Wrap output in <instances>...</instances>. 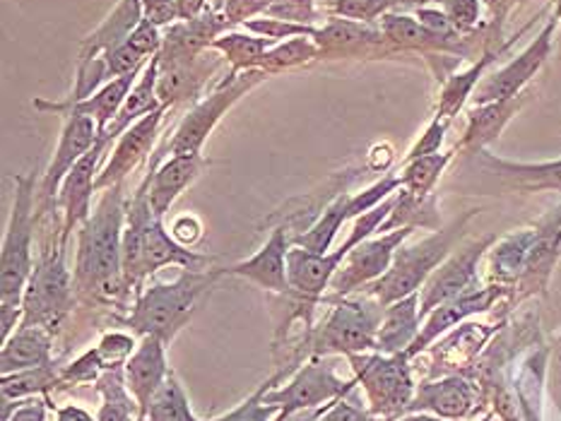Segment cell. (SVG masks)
<instances>
[{
  "label": "cell",
  "instance_id": "cell-1",
  "mask_svg": "<svg viewBox=\"0 0 561 421\" xmlns=\"http://www.w3.org/2000/svg\"><path fill=\"white\" fill-rule=\"evenodd\" d=\"M124 184L104 190L90 220L80 226L72 282L80 294L114 299L126 289L124 277Z\"/></svg>",
  "mask_w": 561,
  "mask_h": 421
},
{
  "label": "cell",
  "instance_id": "cell-2",
  "mask_svg": "<svg viewBox=\"0 0 561 421\" xmlns=\"http://www.w3.org/2000/svg\"><path fill=\"white\" fill-rule=\"evenodd\" d=\"M150 174L145 176L136 198L126 208V229H124V277L126 284H140L148 277L167 265H179L186 270H203L210 258L198 256L195 250L181 246L179 241L167 232L160 217L154 214L150 204Z\"/></svg>",
  "mask_w": 561,
  "mask_h": 421
},
{
  "label": "cell",
  "instance_id": "cell-3",
  "mask_svg": "<svg viewBox=\"0 0 561 421\" xmlns=\"http://www.w3.org/2000/svg\"><path fill=\"white\" fill-rule=\"evenodd\" d=\"M217 277V272L186 270L174 282L150 286L148 292L140 294L136 308L128 316V328L142 337H160L164 344H169L181 328H186L201 296L213 286Z\"/></svg>",
  "mask_w": 561,
  "mask_h": 421
},
{
  "label": "cell",
  "instance_id": "cell-4",
  "mask_svg": "<svg viewBox=\"0 0 561 421\" xmlns=\"http://www.w3.org/2000/svg\"><path fill=\"white\" fill-rule=\"evenodd\" d=\"M472 214L474 212H468L462 220L444 229V232L426 236L424 241H417L414 246H405V248L400 246L393 262H390L388 272L381 277V280L369 284L367 294H371L381 306H390L410 294H417L420 286L426 284V280L434 274L438 265H442L448 258V253L454 250V244L462 234V229H466V224L470 222Z\"/></svg>",
  "mask_w": 561,
  "mask_h": 421
},
{
  "label": "cell",
  "instance_id": "cell-5",
  "mask_svg": "<svg viewBox=\"0 0 561 421\" xmlns=\"http://www.w3.org/2000/svg\"><path fill=\"white\" fill-rule=\"evenodd\" d=\"M36 184L32 176H15V198H12L10 222L0 250V304L22 306L24 289L34 272L32 236Z\"/></svg>",
  "mask_w": 561,
  "mask_h": 421
},
{
  "label": "cell",
  "instance_id": "cell-6",
  "mask_svg": "<svg viewBox=\"0 0 561 421\" xmlns=\"http://www.w3.org/2000/svg\"><path fill=\"white\" fill-rule=\"evenodd\" d=\"M386 306L367 294L362 299H343L331 316L309 340L313 354H364L376 349V335L381 328Z\"/></svg>",
  "mask_w": 561,
  "mask_h": 421
},
{
  "label": "cell",
  "instance_id": "cell-7",
  "mask_svg": "<svg viewBox=\"0 0 561 421\" xmlns=\"http://www.w3.org/2000/svg\"><path fill=\"white\" fill-rule=\"evenodd\" d=\"M267 72L255 68V70H243V72H229V75L217 84V90L195 104L191 112L181 120L172 142L167 144L169 154H203V144L210 138L215 126L222 120V116L234 106L241 96H247L253 87H259L265 82Z\"/></svg>",
  "mask_w": 561,
  "mask_h": 421
},
{
  "label": "cell",
  "instance_id": "cell-8",
  "mask_svg": "<svg viewBox=\"0 0 561 421\" xmlns=\"http://www.w3.org/2000/svg\"><path fill=\"white\" fill-rule=\"evenodd\" d=\"M72 289H76V282L66 265V246L58 244L46 250L42 260L34 265L22 296L24 320L20 325H39V328L54 330L70 311Z\"/></svg>",
  "mask_w": 561,
  "mask_h": 421
},
{
  "label": "cell",
  "instance_id": "cell-9",
  "mask_svg": "<svg viewBox=\"0 0 561 421\" xmlns=\"http://www.w3.org/2000/svg\"><path fill=\"white\" fill-rule=\"evenodd\" d=\"M357 381L343 383L335 376V364L331 361H311L304 366L295 378H291L285 388L267 390L263 402L277 407L275 421H287L297 412H307L313 407H323L325 402H333L337 397L352 393Z\"/></svg>",
  "mask_w": 561,
  "mask_h": 421
},
{
  "label": "cell",
  "instance_id": "cell-10",
  "mask_svg": "<svg viewBox=\"0 0 561 421\" xmlns=\"http://www.w3.org/2000/svg\"><path fill=\"white\" fill-rule=\"evenodd\" d=\"M357 381L367 390L374 414H396L412 402V378L405 354H350Z\"/></svg>",
  "mask_w": 561,
  "mask_h": 421
},
{
  "label": "cell",
  "instance_id": "cell-11",
  "mask_svg": "<svg viewBox=\"0 0 561 421\" xmlns=\"http://www.w3.org/2000/svg\"><path fill=\"white\" fill-rule=\"evenodd\" d=\"M559 27V22L554 15L545 22L542 32L535 36V39L523 48V51L506 63L504 68L494 70L492 75H486L480 87L472 94V104H490V102H504V100H516V96L523 94V90L528 87V82L538 75L542 66L547 63V58L552 56L554 48V32Z\"/></svg>",
  "mask_w": 561,
  "mask_h": 421
},
{
  "label": "cell",
  "instance_id": "cell-12",
  "mask_svg": "<svg viewBox=\"0 0 561 421\" xmlns=\"http://www.w3.org/2000/svg\"><path fill=\"white\" fill-rule=\"evenodd\" d=\"M412 232L414 226H400L381 238H367L357 248H352L331 282L335 299H343L364 284L381 280L390 262H393L398 248L405 244Z\"/></svg>",
  "mask_w": 561,
  "mask_h": 421
},
{
  "label": "cell",
  "instance_id": "cell-13",
  "mask_svg": "<svg viewBox=\"0 0 561 421\" xmlns=\"http://www.w3.org/2000/svg\"><path fill=\"white\" fill-rule=\"evenodd\" d=\"M381 24V32L390 46L396 48L398 54L402 51H414L424 56H454V58H468L474 51V39L478 34L470 36H442L432 30H426L424 24L414 15H402V12H386V15L378 20Z\"/></svg>",
  "mask_w": 561,
  "mask_h": 421
},
{
  "label": "cell",
  "instance_id": "cell-14",
  "mask_svg": "<svg viewBox=\"0 0 561 421\" xmlns=\"http://www.w3.org/2000/svg\"><path fill=\"white\" fill-rule=\"evenodd\" d=\"M100 138L102 132L90 116H68L64 132H60L58 138L56 152L51 156V164L46 166L39 192H36L42 214L48 212V204L56 202L60 184H64V178L70 174V168L100 142Z\"/></svg>",
  "mask_w": 561,
  "mask_h": 421
},
{
  "label": "cell",
  "instance_id": "cell-15",
  "mask_svg": "<svg viewBox=\"0 0 561 421\" xmlns=\"http://www.w3.org/2000/svg\"><path fill=\"white\" fill-rule=\"evenodd\" d=\"M112 140L100 138V142L82 156V160L70 168L58 190V204L64 210V226H60V244L68 246L70 234L78 226L90 220L92 214V192L96 190V176H100V164L108 150Z\"/></svg>",
  "mask_w": 561,
  "mask_h": 421
},
{
  "label": "cell",
  "instance_id": "cell-16",
  "mask_svg": "<svg viewBox=\"0 0 561 421\" xmlns=\"http://www.w3.org/2000/svg\"><path fill=\"white\" fill-rule=\"evenodd\" d=\"M313 42L319 46L321 58H390L398 51L390 42L386 39V34L381 27H371V24L364 22H352L343 17H333L331 22H325L323 27H316Z\"/></svg>",
  "mask_w": 561,
  "mask_h": 421
},
{
  "label": "cell",
  "instance_id": "cell-17",
  "mask_svg": "<svg viewBox=\"0 0 561 421\" xmlns=\"http://www.w3.org/2000/svg\"><path fill=\"white\" fill-rule=\"evenodd\" d=\"M492 241H494L492 236L474 241V244L454 253L448 260L438 265L422 289V296H420L422 320L424 316H430L434 308L446 304V301L456 299L462 292L472 289L474 280H478V262L484 256V250L492 246Z\"/></svg>",
  "mask_w": 561,
  "mask_h": 421
},
{
  "label": "cell",
  "instance_id": "cell-18",
  "mask_svg": "<svg viewBox=\"0 0 561 421\" xmlns=\"http://www.w3.org/2000/svg\"><path fill=\"white\" fill-rule=\"evenodd\" d=\"M164 112L167 106H160L157 112L142 116L116 140L112 160L104 164L100 176H96V190H106L112 186L124 184L133 168H136L145 156L152 152V144L157 140V132H160Z\"/></svg>",
  "mask_w": 561,
  "mask_h": 421
},
{
  "label": "cell",
  "instance_id": "cell-19",
  "mask_svg": "<svg viewBox=\"0 0 561 421\" xmlns=\"http://www.w3.org/2000/svg\"><path fill=\"white\" fill-rule=\"evenodd\" d=\"M167 344L160 340V337L148 335L142 337V342L138 344L136 352L124 364L126 373V385L133 395V400L138 405V421L148 419L152 397L157 390L162 388V383L172 371L167 366Z\"/></svg>",
  "mask_w": 561,
  "mask_h": 421
},
{
  "label": "cell",
  "instance_id": "cell-20",
  "mask_svg": "<svg viewBox=\"0 0 561 421\" xmlns=\"http://www.w3.org/2000/svg\"><path fill=\"white\" fill-rule=\"evenodd\" d=\"M287 253H289L287 229L277 226L255 256H251L249 260L229 265L225 270H217V274L243 277V280L267 289V292L289 294L291 286L287 277Z\"/></svg>",
  "mask_w": 561,
  "mask_h": 421
},
{
  "label": "cell",
  "instance_id": "cell-21",
  "mask_svg": "<svg viewBox=\"0 0 561 421\" xmlns=\"http://www.w3.org/2000/svg\"><path fill=\"white\" fill-rule=\"evenodd\" d=\"M504 294V286H486V289H468L460 296L446 301L438 308H434L430 316H426V323L422 325V330L417 335V340L410 344V349L405 352L408 359H412L414 354L424 352L438 335H444L446 330L456 328L458 323L466 320L472 313H480L492 308L494 301Z\"/></svg>",
  "mask_w": 561,
  "mask_h": 421
},
{
  "label": "cell",
  "instance_id": "cell-22",
  "mask_svg": "<svg viewBox=\"0 0 561 421\" xmlns=\"http://www.w3.org/2000/svg\"><path fill=\"white\" fill-rule=\"evenodd\" d=\"M142 70L136 72H128L124 78H116L112 82H106L102 90H96L92 96L82 102H64V104H54V102H44V100H36L34 106L39 108V112H56V114H66L68 116H90L96 128L104 136L106 128L112 126V120L118 116L121 106L126 104L130 90L136 87L138 75H142Z\"/></svg>",
  "mask_w": 561,
  "mask_h": 421
},
{
  "label": "cell",
  "instance_id": "cell-23",
  "mask_svg": "<svg viewBox=\"0 0 561 421\" xmlns=\"http://www.w3.org/2000/svg\"><path fill=\"white\" fill-rule=\"evenodd\" d=\"M210 51V48H207ZM201 54L198 58L186 60L179 66H160V80H157V100L162 106H174L179 102L195 100L201 94L203 84L210 80L213 72L219 68L225 58H217L213 54Z\"/></svg>",
  "mask_w": 561,
  "mask_h": 421
},
{
  "label": "cell",
  "instance_id": "cell-24",
  "mask_svg": "<svg viewBox=\"0 0 561 421\" xmlns=\"http://www.w3.org/2000/svg\"><path fill=\"white\" fill-rule=\"evenodd\" d=\"M205 166L203 154H174L157 168V172L150 174V204L154 214L164 220V214L172 210V204L176 198L184 192L195 178L201 176Z\"/></svg>",
  "mask_w": 561,
  "mask_h": 421
},
{
  "label": "cell",
  "instance_id": "cell-25",
  "mask_svg": "<svg viewBox=\"0 0 561 421\" xmlns=\"http://www.w3.org/2000/svg\"><path fill=\"white\" fill-rule=\"evenodd\" d=\"M420 323H422L420 292L386 306L381 328H378V335H376V352L405 354L410 344L417 340Z\"/></svg>",
  "mask_w": 561,
  "mask_h": 421
},
{
  "label": "cell",
  "instance_id": "cell-26",
  "mask_svg": "<svg viewBox=\"0 0 561 421\" xmlns=\"http://www.w3.org/2000/svg\"><path fill=\"white\" fill-rule=\"evenodd\" d=\"M51 330L39 328V325H20V330L12 332L3 342L0 371L8 376V373L51 364Z\"/></svg>",
  "mask_w": 561,
  "mask_h": 421
},
{
  "label": "cell",
  "instance_id": "cell-27",
  "mask_svg": "<svg viewBox=\"0 0 561 421\" xmlns=\"http://www.w3.org/2000/svg\"><path fill=\"white\" fill-rule=\"evenodd\" d=\"M523 106V94L516 100H504V102H490L470 108L468 114V128L466 136H462L458 150H470V152H482L486 144L499 138L508 120L518 114Z\"/></svg>",
  "mask_w": 561,
  "mask_h": 421
},
{
  "label": "cell",
  "instance_id": "cell-28",
  "mask_svg": "<svg viewBox=\"0 0 561 421\" xmlns=\"http://www.w3.org/2000/svg\"><path fill=\"white\" fill-rule=\"evenodd\" d=\"M157 80H160V56H152L150 63L145 66L142 75L138 78L136 87L130 90L126 104L121 106L118 116L112 120V126L106 128L102 138L112 142L118 140L133 124H136V120L157 112V108L162 106L160 100H157Z\"/></svg>",
  "mask_w": 561,
  "mask_h": 421
},
{
  "label": "cell",
  "instance_id": "cell-29",
  "mask_svg": "<svg viewBox=\"0 0 561 421\" xmlns=\"http://www.w3.org/2000/svg\"><path fill=\"white\" fill-rule=\"evenodd\" d=\"M504 48L506 46L496 48V51H484L478 60H474L472 66H468L466 70H458V72H454V75L446 78L442 94H438L436 118H442V120H446V124H450V120H454L460 114V108L466 106L468 100H472L474 90L480 87L486 68L494 63Z\"/></svg>",
  "mask_w": 561,
  "mask_h": 421
},
{
  "label": "cell",
  "instance_id": "cell-30",
  "mask_svg": "<svg viewBox=\"0 0 561 421\" xmlns=\"http://www.w3.org/2000/svg\"><path fill=\"white\" fill-rule=\"evenodd\" d=\"M474 402V388L466 378H446L422 385L417 397L410 402L412 409H432L438 417L460 419L470 412Z\"/></svg>",
  "mask_w": 561,
  "mask_h": 421
},
{
  "label": "cell",
  "instance_id": "cell-31",
  "mask_svg": "<svg viewBox=\"0 0 561 421\" xmlns=\"http://www.w3.org/2000/svg\"><path fill=\"white\" fill-rule=\"evenodd\" d=\"M484 164L494 174L506 178L511 186L523 190H559L561 192V160L540 162V164H523V162H506L490 152H480Z\"/></svg>",
  "mask_w": 561,
  "mask_h": 421
},
{
  "label": "cell",
  "instance_id": "cell-32",
  "mask_svg": "<svg viewBox=\"0 0 561 421\" xmlns=\"http://www.w3.org/2000/svg\"><path fill=\"white\" fill-rule=\"evenodd\" d=\"M275 42L253 32H225L213 42L210 51H217L229 63V72H243L261 68L263 56L271 51Z\"/></svg>",
  "mask_w": 561,
  "mask_h": 421
},
{
  "label": "cell",
  "instance_id": "cell-33",
  "mask_svg": "<svg viewBox=\"0 0 561 421\" xmlns=\"http://www.w3.org/2000/svg\"><path fill=\"white\" fill-rule=\"evenodd\" d=\"M96 388L102 393V407L96 421H133L136 400H130V390L126 385V373L121 366H108L102 378L96 381Z\"/></svg>",
  "mask_w": 561,
  "mask_h": 421
},
{
  "label": "cell",
  "instance_id": "cell-34",
  "mask_svg": "<svg viewBox=\"0 0 561 421\" xmlns=\"http://www.w3.org/2000/svg\"><path fill=\"white\" fill-rule=\"evenodd\" d=\"M347 220H350V196H340L333 204H328L323 214L307 229V232L297 236V246L307 248L311 253H319V256H325L337 236V229Z\"/></svg>",
  "mask_w": 561,
  "mask_h": 421
},
{
  "label": "cell",
  "instance_id": "cell-35",
  "mask_svg": "<svg viewBox=\"0 0 561 421\" xmlns=\"http://www.w3.org/2000/svg\"><path fill=\"white\" fill-rule=\"evenodd\" d=\"M456 150L450 152H438V154H426V156H417V160L405 162V168H402V188H405L412 198L424 200L430 196V190L434 188V184L438 180V176L444 174V168L448 166V162L454 160Z\"/></svg>",
  "mask_w": 561,
  "mask_h": 421
},
{
  "label": "cell",
  "instance_id": "cell-36",
  "mask_svg": "<svg viewBox=\"0 0 561 421\" xmlns=\"http://www.w3.org/2000/svg\"><path fill=\"white\" fill-rule=\"evenodd\" d=\"M56 385H60V371H56L54 364H44L27 371L8 373V376H3L0 393H3V402H18L22 397L48 393Z\"/></svg>",
  "mask_w": 561,
  "mask_h": 421
},
{
  "label": "cell",
  "instance_id": "cell-37",
  "mask_svg": "<svg viewBox=\"0 0 561 421\" xmlns=\"http://www.w3.org/2000/svg\"><path fill=\"white\" fill-rule=\"evenodd\" d=\"M316 58H321V51L311 36H297V39L275 44L271 51L263 56L261 70H265L267 75H275V72L307 66Z\"/></svg>",
  "mask_w": 561,
  "mask_h": 421
},
{
  "label": "cell",
  "instance_id": "cell-38",
  "mask_svg": "<svg viewBox=\"0 0 561 421\" xmlns=\"http://www.w3.org/2000/svg\"><path fill=\"white\" fill-rule=\"evenodd\" d=\"M145 421H198L193 417L188 397L174 373H169L162 388L152 397L150 412Z\"/></svg>",
  "mask_w": 561,
  "mask_h": 421
},
{
  "label": "cell",
  "instance_id": "cell-39",
  "mask_svg": "<svg viewBox=\"0 0 561 421\" xmlns=\"http://www.w3.org/2000/svg\"><path fill=\"white\" fill-rule=\"evenodd\" d=\"M243 30L265 36V39H271L275 44L287 42V39H297V36H311L313 39V34H316L313 24H299V22L277 20V17H267V15L249 20L247 24H243Z\"/></svg>",
  "mask_w": 561,
  "mask_h": 421
},
{
  "label": "cell",
  "instance_id": "cell-40",
  "mask_svg": "<svg viewBox=\"0 0 561 421\" xmlns=\"http://www.w3.org/2000/svg\"><path fill=\"white\" fill-rule=\"evenodd\" d=\"M283 378V373H277L271 381H265L259 390H255L249 400H243L237 409H231V412L210 419V421H275L277 417V407H271L263 402V397L267 390H273V385Z\"/></svg>",
  "mask_w": 561,
  "mask_h": 421
},
{
  "label": "cell",
  "instance_id": "cell-41",
  "mask_svg": "<svg viewBox=\"0 0 561 421\" xmlns=\"http://www.w3.org/2000/svg\"><path fill=\"white\" fill-rule=\"evenodd\" d=\"M393 0H331V15L371 24L393 10Z\"/></svg>",
  "mask_w": 561,
  "mask_h": 421
},
{
  "label": "cell",
  "instance_id": "cell-42",
  "mask_svg": "<svg viewBox=\"0 0 561 421\" xmlns=\"http://www.w3.org/2000/svg\"><path fill=\"white\" fill-rule=\"evenodd\" d=\"M482 0H442V10L460 34H478L482 27Z\"/></svg>",
  "mask_w": 561,
  "mask_h": 421
},
{
  "label": "cell",
  "instance_id": "cell-43",
  "mask_svg": "<svg viewBox=\"0 0 561 421\" xmlns=\"http://www.w3.org/2000/svg\"><path fill=\"white\" fill-rule=\"evenodd\" d=\"M106 364L100 354V349H90L80 359L72 361L70 366L60 371V385H80V383H92L100 381Z\"/></svg>",
  "mask_w": 561,
  "mask_h": 421
},
{
  "label": "cell",
  "instance_id": "cell-44",
  "mask_svg": "<svg viewBox=\"0 0 561 421\" xmlns=\"http://www.w3.org/2000/svg\"><path fill=\"white\" fill-rule=\"evenodd\" d=\"M133 51H138L145 58H152L162 51V44H164V36L160 34V27H157L154 22H150L148 17H142L140 24L136 30L130 32L128 42H126Z\"/></svg>",
  "mask_w": 561,
  "mask_h": 421
},
{
  "label": "cell",
  "instance_id": "cell-45",
  "mask_svg": "<svg viewBox=\"0 0 561 421\" xmlns=\"http://www.w3.org/2000/svg\"><path fill=\"white\" fill-rule=\"evenodd\" d=\"M100 354L104 359L106 369L108 366H121L126 364V361L133 356V352H136V342H133L130 335H124V332H108L102 337L100 342Z\"/></svg>",
  "mask_w": 561,
  "mask_h": 421
},
{
  "label": "cell",
  "instance_id": "cell-46",
  "mask_svg": "<svg viewBox=\"0 0 561 421\" xmlns=\"http://www.w3.org/2000/svg\"><path fill=\"white\" fill-rule=\"evenodd\" d=\"M267 17L311 24L316 20V0H273L265 12Z\"/></svg>",
  "mask_w": 561,
  "mask_h": 421
},
{
  "label": "cell",
  "instance_id": "cell-47",
  "mask_svg": "<svg viewBox=\"0 0 561 421\" xmlns=\"http://www.w3.org/2000/svg\"><path fill=\"white\" fill-rule=\"evenodd\" d=\"M299 421H371L367 412H362L355 405H352L347 397H337L328 407L323 409H316V412L307 414Z\"/></svg>",
  "mask_w": 561,
  "mask_h": 421
},
{
  "label": "cell",
  "instance_id": "cell-48",
  "mask_svg": "<svg viewBox=\"0 0 561 421\" xmlns=\"http://www.w3.org/2000/svg\"><path fill=\"white\" fill-rule=\"evenodd\" d=\"M446 130H448V124H446V120H442V118H436V116H434L432 124L426 126V130L422 132V138H420L417 142H414V148H412V150H410V154H408V162H410V160H417V156L438 154V150H442V144H444Z\"/></svg>",
  "mask_w": 561,
  "mask_h": 421
},
{
  "label": "cell",
  "instance_id": "cell-49",
  "mask_svg": "<svg viewBox=\"0 0 561 421\" xmlns=\"http://www.w3.org/2000/svg\"><path fill=\"white\" fill-rule=\"evenodd\" d=\"M142 15L157 27H172L179 22V0H142Z\"/></svg>",
  "mask_w": 561,
  "mask_h": 421
},
{
  "label": "cell",
  "instance_id": "cell-50",
  "mask_svg": "<svg viewBox=\"0 0 561 421\" xmlns=\"http://www.w3.org/2000/svg\"><path fill=\"white\" fill-rule=\"evenodd\" d=\"M486 12H490V20H486V27L492 30L494 36H502V30L506 24V17L514 12V8L523 0H482Z\"/></svg>",
  "mask_w": 561,
  "mask_h": 421
},
{
  "label": "cell",
  "instance_id": "cell-51",
  "mask_svg": "<svg viewBox=\"0 0 561 421\" xmlns=\"http://www.w3.org/2000/svg\"><path fill=\"white\" fill-rule=\"evenodd\" d=\"M172 236L179 241L181 246H193L195 241L203 238V226L193 214H184L172 224Z\"/></svg>",
  "mask_w": 561,
  "mask_h": 421
},
{
  "label": "cell",
  "instance_id": "cell-52",
  "mask_svg": "<svg viewBox=\"0 0 561 421\" xmlns=\"http://www.w3.org/2000/svg\"><path fill=\"white\" fill-rule=\"evenodd\" d=\"M46 405H48V400L18 402V407L12 409L8 421H46Z\"/></svg>",
  "mask_w": 561,
  "mask_h": 421
},
{
  "label": "cell",
  "instance_id": "cell-53",
  "mask_svg": "<svg viewBox=\"0 0 561 421\" xmlns=\"http://www.w3.org/2000/svg\"><path fill=\"white\" fill-rule=\"evenodd\" d=\"M24 320V308L22 306H3L0 304V335H3V342L18 328V323Z\"/></svg>",
  "mask_w": 561,
  "mask_h": 421
},
{
  "label": "cell",
  "instance_id": "cell-54",
  "mask_svg": "<svg viewBox=\"0 0 561 421\" xmlns=\"http://www.w3.org/2000/svg\"><path fill=\"white\" fill-rule=\"evenodd\" d=\"M390 162H393V150L388 144H376L369 154V166L376 168V172H386Z\"/></svg>",
  "mask_w": 561,
  "mask_h": 421
},
{
  "label": "cell",
  "instance_id": "cell-55",
  "mask_svg": "<svg viewBox=\"0 0 561 421\" xmlns=\"http://www.w3.org/2000/svg\"><path fill=\"white\" fill-rule=\"evenodd\" d=\"M58 421H94L90 412H84L82 407L78 405H68V407H60L56 412Z\"/></svg>",
  "mask_w": 561,
  "mask_h": 421
},
{
  "label": "cell",
  "instance_id": "cell-56",
  "mask_svg": "<svg viewBox=\"0 0 561 421\" xmlns=\"http://www.w3.org/2000/svg\"><path fill=\"white\" fill-rule=\"evenodd\" d=\"M552 5H554V12L552 15L557 17V22H559V36H557V44H559V54H561V0H552Z\"/></svg>",
  "mask_w": 561,
  "mask_h": 421
},
{
  "label": "cell",
  "instance_id": "cell-57",
  "mask_svg": "<svg viewBox=\"0 0 561 421\" xmlns=\"http://www.w3.org/2000/svg\"><path fill=\"white\" fill-rule=\"evenodd\" d=\"M393 3L398 5V3H408V0H393Z\"/></svg>",
  "mask_w": 561,
  "mask_h": 421
}]
</instances>
